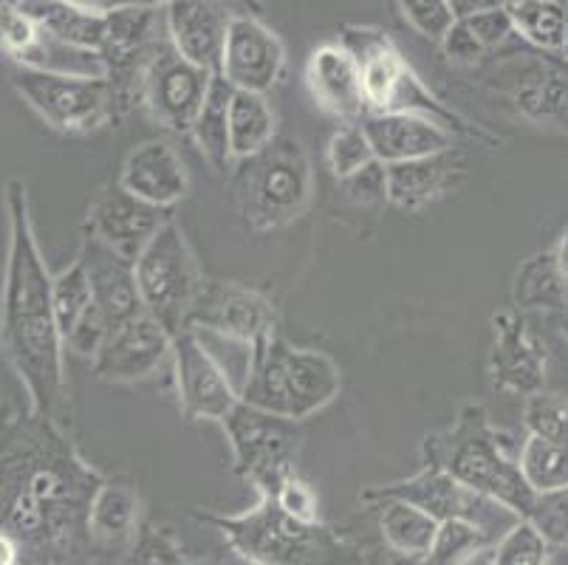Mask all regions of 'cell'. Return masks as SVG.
<instances>
[{"label": "cell", "instance_id": "cell-1", "mask_svg": "<svg viewBox=\"0 0 568 565\" xmlns=\"http://www.w3.org/2000/svg\"><path fill=\"white\" fill-rule=\"evenodd\" d=\"M105 475L88 464L54 418L14 416L0 430V532L43 559L65 563L88 537V506Z\"/></svg>", "mask_w": 568, "mask_h": 565}, {"label": "cell", "instance_id": "cell-2", "mask_svg": "<svg viewBox=\"0 0 568 565\" xmlns=\"http://www.w3.org/2000/svg\"><path fill=\"white\" fill-rule=\"evenodd\" d=\"M9 246L0 286V354L23 382L32 413L65 411V345L51 305V272L40 255L29 195L20 179L7 184Z\"/></svg>", "mask_w": 568, "mask_h": 565}, {"label": "cell", "instance_id": "cell-3", "mask_svg": "<svg viewBox=\"0 0 568 565\" xmlns=\"http://www.w3.org/2000/svg\"><path fill=\"white\" fill-rule=\"evenodd\" d=\"M422 458L509 515L526 517L535 504V492L520 475L518 455H509L506 433L495 427L484 404L467 402L450 427L425 435Z\"/></svg>", "mask_w": 568, "mask_h": 565}, {"label": "cell", "instance_id": "cell-4", "mask_svg": "<svg viewBox=\"0 0 568 565\" xmlns=\"http://www.w3.org/2000/svg\"><path fill=\"white\" fill-rule=\"evenodd\" d=\"M213 526L226 546L250 565H359L363 557L323 521L303 523L277 506L272 492H257V504L237 515L193 512Z\"/></svg>", "mask_w": 568, "mask_h": 565}, {"label": "cell", "instance_id": "cell-5", "mask_svg": "<svg viewBox=\"0 0 568 565\" xmlns=\"http://www.w3.org/2000/svg\"><path fill=\"white\" fill-rule=\"evenodd\" d=\"M244 373L241 402L292 422L317 416L343 391V371L332 356L292 345L277 331L250 351Z\"/></svg>", "mask_w": 568, "mask_h": 565}, {"label": "cell", "instance_id": "cell-6", "mask_svg": "<svg viewBox=\"0 0 568 565\" xmlns=\"http://www.w3.org/2000/svg\"><path fill=\"white\" fill-rule=\"evenodd\" d=\"M339 43L354 54L356 65H359L368 113H418V117L442 124L444 131H450L456 139L498 144V137L484 128H475L464 113L438 100L430 85L413 71L405 54L382 29L345 26L339 31Z\"/></svg>", "mask_w": 568, "mask_h": 565}, {"label": "cell", "instance_id": "cell-7", "mask_svg": "<svg viewBox=\"0 0 568 565\" xmlns=\"http://www.w3.org/2000/svg\"><path fill=\"white\" fill-rule=\"evenodd\" d=\"M232 204L255 232L283 230L306 212L314 193L312 159L301 139L275 137L230 168Z\"/></svg>", "mask_w": 568, "mask_h": 565}, {"label": "cell", "instance_id": "cell-8", "mask_svg": "<svg viewBox=\"0 0 568 565\" xmlns=\"http://www.w3.org/2000/svg\"><path fill=\"white\" fill-rule=\"evenodd\" d=\"M136 289L148 317L170 334L184 331L187 311L201 286V269L182 226L173 221L162 226L133 261Z\"/></svg>", "mask_w": 568, "mask_h": 565}, {"label": "cell", "instance_id": "cell-9", "mask_svg": "<svg viewBox=\"0 0 568 565\" xmlns=\"http://www.w3.org/2000/svg\"><path fill=\"white\" fill-rule=\"evenodd\" d=\"M301 424L237 402L221 422L235 473L250 481L257 492L275 490L288 473H297V458L303 450Z\"/></svg>", "mask_w": 568, "mask_h": 565}, {"label": "cell", "instance_id": "cell-10", "mask_svg": "<svg viewBox=\"0 0 568 565\" xmlns=\"http://www.w3.org/2000/svg\"><path fill=\"white\" fill-rule=\"evenodd\" d=\"M12 88L20 100L32 108L51 131L65 137L100 131L102 124L113 122L111 88L105 77L60 74V71L14 65Z\"/></svg>", "mask_w": 568, "mask_h": 565}, {"label": "cell", "instance_id": "cell-11", "mask_svg": "<svg viewBox=\"0 0 568 565\" xmlns=\"http://www.w3.org/2000/svg\"><path fill=\"white\" fill-rule=\"evenodd\" d=\"M213 77L215 74L195 69L193 62L175 54L164 34L144 62L139 108L164 131L175 137H190V128L204 105Z\"/></svg>", "mask_w": 568, "mask_h": 565}, {"label": "cell", "instance_id": "cell-12", "mask_svg": "<svg viewBox=\"0 0 568 565\" xmlns=\"http://www.w3.org/2000/svg\"><path fill=\"white\" fill-rule=\"evenodd\" d=\"M184 329L252 351L275 334L277 314L272 300L257 289L235 280H201Z\"/></svg>", "mask_w": 568, "mask_h": 565}, {"label": "cell", "instance_id": "cell-13", "mask_svg": "<svg viewBox=\"0 0 568 565\" xmlns=\"http://www.w3.org/2000/svg\"><path fill=\"white\" fill-rule=\"evenodd\" d=\"M484 85L531 124L568 133V74L549 57L513 54L484 74Z\"/></svg>", "mask_w": 568, "mask_h": 565}, {"label": "cell", "instance_id": "cell-14", "mask_svg": "<svg viewBox=\"0 0 568 565\" xmlns=\"http://www.w3.org/2000/svg\"><path fill=\"white\" fill-rule=\"evenodd\" d=\"M170 365H173L179 407L193 422L221 424L226 413L241 402L230 371L221 365L204 336L195 331L184 329L173 336Z\"/></svg>", "mask_w": 568, "mask_h": 565}, {"label": "cell", "instance_id": "cell-15", "mask_svg": "<svg viewBox=\"0 0 568 565\" xmlns=\"http://www.w3.org/2000/svg\"><path fill=\"white\" fill-rule=\"evenodd\" d=\"M549 354L520 311L493 314V349L487 360L489 385L513 396H535L546 387Z\"/></svg>", "mask_w": 568, "mask_h": 565}, {"label": "cell", "instance_id": "cell-16", "mask_svg": "<svg viewBox=\"0 0 568 565\" xmlns=\"http://www.w3.org/2000/svg\"><path fill=\"white\" fill-rule=\"evenodd\" d=\"M286 46L257 14L237 12L226 31L219 77L235 91L266 93L283 80Z\"/></svg>", "mask_w": 568, "mask_h": 565}, {"label": "cell", "instance_id": "cell-17", "mask_svg": "<svg viewBox=\"0 0 568 565\" xmlns=\"http://www.w3.org/2000/svg\"><path fill=\"white\" fill-rule=\"evenodd\" d=\"M168 221H173V210L148 204L139 195L128 193L119 181H113V184L102 186L88 206L85 232L128 261H136L139 252Z\"/></svg>", "mask_w": 568, "mask_h": 565}, {"label": "cell", "instance_id": "cell-18", "mask_svg": "<svg viewBox=\"0 0 568 565\" xmlns=\"http://www.w3.org/2000/svg\"><path fill=\"white\" fill-rule=\"evenodd\" d=\"M237 12H250L235 0H170L164 3V31L175 54L195 69L219 74L226 31Z\"/></svg>", "mask_w": 568, "mask_h": 565}, {"label": "cell", "instance_id": "cell-19", "mask_svg": "<svg viewBox=\"0 0 568 565\" xmlns=\"http://www.w3.org/2000/svg\"><path fill=\"white\" fill-rule=\"evenodd\" d=\"M173 354V334L148 314L119 325L102 342L100 354L91 360L94 376L108 385H133L151 380Z\"/></svg>", "mask_w": 568, "mask_h": 565}, {"label": "cell", "instance_id": "cell-20", "mask_svg": "<svg viewBox=\"0 0 568 565\" xmlns=\"http://www.w3.org/2000/svg\"><path fill=\"white\" fill-rule=\"evenodd\" d=\"M359 501L365 506H374L379 501H405V504L427 512L438 523L453 521V517H467V521L481 523V526H487L484 523V512H487L484 506H495L493 501H484V497L464 490L462 484H456L450 475L433 464H422L418 473L407 475L402 481L371 486L359 495Z\"/></svg>", "mask_w": 568, "mask_h": 565}, {"label": "cell", "instance_id": "cell-21", "mask_svg": "<svg viewBox=\"0 0 568 565\" xmlns=\"http://www.w3.org/2000/svg\"><path fill=\"white\" fill-rule=\"evenodd\" d=\"M77 261L82 263L91 286V305L108 325V331L119 329V325L131 323L133 317L144 314L142 297L136 289V272H133V261L122 258L97 241L94 235H82L80 255Z\"/></svg>", "mask_w": 568, "mask_h": 565}, {"label": "cell", "instance_id": "cell-22", "mask_svg": "<svg viewBox=\"0 0 568 565\" xmlns=\"http://www.w3.org/2000/svg\"><path fill=\"white\" fill-rule=\"evenodd\" d=\"M306 85L314 105L337 122H359L368 113L359 65L339 40L317 46L308 54Z\"/></svg>", "mask_w": 568, "mask_h": 565}, {"label": "cell", "instance_id": "cell-23", "mask_svg": "<svg viewBox=\"0 0 568 565\" xmlns=\"http://www.w3.org/2000/svg\"><path fill=\"white\" fill-rule=\"evenodd\" d=\"M119 184L148 204L173 210L190 193V173L182 155L164 139H148L125 155Z\"/></svg>", "mask_w": 568, "mask_h": 565}, {"label": "cell", "instance_id": "cell-24", "mask_svg": "<svg viewBox=\"0 0 568 565\" xmlns=\"http://www.w3.org/2000/svg\"><path fill=\"white\" fill-rule=\"evenodd\" d=\"M359 124L374 148L376 162L382 164L410 162L456 148L450 131L418 113H365Z\"/></svg>", "mask_w": 568, "mask_h": 565}, {"label": "cell", "instance_id": "cell-25", "mask_svg": "<svg viewBox=\"0 0 568 565\" xmlns=\"http://www.w3.org/2000/svg\"><path fill=\"white\" fill-rule=\"evenodd\" d=\"M142 526V497L131 481L102 478L88 506L91 548L128 552Z\"/></svg>", "mask_w": 568, "mask_h": 565}, {"label": "cell", "instance_id": "cell-26", "mask_svg": "<svg viewBox=\"0 0 568 565\" xmlns=\"http://www.w3.org/2000/svg\"><path fill=\"white\" fill-rule=\"evenodd\" d=\"M464 162L453 150L425 159H410V162L385 164L387 175V201L399 210H418L442 199L456 179L462 175Z\"/></svg>", "mask_w": 568, "mask_h": 565}, {"label": "cell", "instance_id": "cell-27", "mask_svg": "<svg viewBox=\"0 0 568 565\" xmlns=\"http://www.w3.org/2000/svg\"><path fill=\"white\" fill-rule=\"evenodd\" d=\"M23 7L32 12L49 38L71 49L91 51L97 57L105 49L108 12H94L77 3H65V0H23Z\"/></svg>", "mask_w": 568, "mask_h": 565}, {"label": "cell", "instance_id": "cell-28", "mask_svg": "<svg viewBox=\"0 0 568 565\" xmlns=\"http://www.w3.org/2000/svg\"><path fill=\"white\" fill-rule=\"evenodd\" d=\"M513 34L537 54L568 65V0H506Z\"/></svg>", "mask_w": 568, "mask_h": 565}, {"label": "cell", "instance_id": "cell-29", "mask_svg": "<svg viewBox=\"0 0 568 565\" xmlns=\"http://www.w3.org/2000/svg\"><path fill=\"white\" fill-rule=\"evenodd\" d=\"M230 100L232 85L224 77L215 74L204 105H201L199 117H195L193 128H190V139L199 144L204 162L215 173H230L232 162H235L230 148Z\"/></svg>", "mask_w": 568, "mask_h": 565}, {"label": "cell", "instance_id": "cell-30", "mask_svg": "<svg viewBox=\"0 0 568 565\" xmlns=\"http://www.w3.org/2000/svg\"><path fill=\"white\" fill-rule=\"evenodd\" d=\"M513 303L515 311H555L566 314V292H562V278L557 269L555 249L537 252L529 261H524L513 280Z\"/></svg>", "mask_w": 568, "mask_h": 565}, {"label": "cell", "instance_id": "cell-31", "mask_svg": "<svg viewBox=\"0 0 568 565\" xmlns=\"http://www.w3.org/2000/svg\"><path fill=\"white\" fill-rule=\"evenodd\" d=\"M277 137V119L266 93L235 91L230 100V148L232 159H246Z\"/></svg>", "mask_w": 568, "mask_h": 565}, {"label": "cell", "instance_id": "cell-32", "mask_svg": "<svg viewBox=\"0 0 568 565\" xmlns=\"http://www.w3.org/2000/svg\"><path fill=\"white\" fill-rule=\"evenodd\" d=\"M379 532L387 548L396 554H425L436 537L438 521L405 501H379Z\"/></svg>", "mask_w": 568, "mask_h": 565}, {"label": "cell", "instance_id": "cell-33", "mask_svg": "<svg viewBox=\"0 0 568 565\" xmlns=\"http://www.w3.org/2000/svg\"><path fill=\"white\" fill-rule=\"evenodd\" d=\"M518 466L524 481L535 495L568 486V442H549L526 435L518 453Z\"/></svg>", "mask_w": 568, "mask_h": 565}, {"label": "cell", "instance_id": "cell-34", "mask_svg": "<svg viewBox=\"0 0 568 565\" xmlns=\"http://www.w3.org/2000/svg\"><path fill=\"white\" fill-rule=\"evenodd\" d=\"M489 541L493 535L481 523H473L467 517L444 521L438 523L436 537L425 552V565H467L489 546Z\"/></svg>", "mask_w": 568, "mask_h": 565}, {"label": "cell", "instance_id": "cell-35", "mask_svg": "<svg viewBox=\"0 0 568 565\" xmlns=\"http://www.w3.org/2000/svg\"><path fill=\"white\" fill-rule=\"evenodd\" d=\"M51 305H54L57 329L65 340L69 331L80 323L82 314L91 309V286H88L85 269L80 261L51 278Z\"/></svg>", "mask_w": 568, "mask_h": 565}, {"label": "cell", "instance_id": "cell-36", "mask_svg": "<svg viewBox=\"0 0 568 565\" xmlns=\"http://www.w3.org/2000/svg\"><path fill=\"white\" fill-rule=\"evenodd\" d=\"M325 162H328V170H332L337 181L348 179V175H354L356 170H363L368 168L371 162H376L374 148H371L368 137H365L363 124L359 122L339 124L337 131H334V137L328 139Z\"/></svg>", "mask_w": 568, "mask_h": 565}, {"label": "cell", "instance_id": "cell-37", "mask_svg": "<svg viewBox=\"0 0 568 565\" xmlns=\"http://www.w3.org/2000/svg\"><path fill=\"white\" fill-rule=\"evenodd\" d=\"M549 563V543L531 526V521L518 517L504 537L489 552L487 565H537Z\"/></svg>", "mask_w": 568, "mask_h": 565}, {"label": "cell", "instance_id": "cell-38", "mask_svg": "<svg viewBox=\"0 0 568 565\" xmlns=\"http://www.w3.org/2000/svg\"><path fill=\"white\" fill-rule=\"evenodd\" d=\"M524 424L526 435L549 438V442H568V396L549 391L526 396Z\"/></svg>", "mask_w": 568, "mask_h": 565}, {"label": "cell", "instance_id": "cell-39", "mask_svg": "<svg viewBox=\"0 0 568 565\" xmlns=\"http://www.w3.org/2000/svg\"><path fill=\"white\" fill-rule=\"evenodd\" d=\"M125 565H187L182 546L175 543L168 528L142 523L136 541L125 552Z\"/></svg>", "mask_w": 568, "mask_h": 565}, {"label": "cell", "instance_id": "cell-40", "mask_svg": "<svg viewBox=\"0 0 568 565\" xmlns=\"http://www.w3.org/2000/svg\"><path fill=\"white\" fill-rule=\"evenodd\" d=\"M526 521H531V526L544 535L549 546L568 548V486L535 495Z\"/></svg>", "mask_w": 568, "mask_h": 565}, {"label": "cell", "instance_id": "cell-41", "mask_svg": "<svg viewBox=\"0 0 568 565\" xmlns=\"http://www.w3.org/2000/svg\"><path fill=\"white\" fill-rule=\"evenodd\" d=\"M399 12L413 29L427 40H442L447 34L456 18H453L447 0H396Z\"/></svg>", "mask_w": 568, "mask_h": 565}, {"label": "cell", "instance_id": "cell-42", "mask_svg": "<svg viewBox=\"0 0 568 565\" xmlns=\"http://www.w3.org/2000/svg\"><path fill=\"white\" fill-rule=\"evenodd\" d=\"M275 495L277 506L283 512H288L292 517L303 523H317L320 521V501H317V492L308 481H303L297 473H288L275 490H268Z\"/></svg>", "mask_w": 568, "mask_h": 565}, {"label": "cell", "instance_id": "cell-43", "mask_svg": "<svg viewBox=\"0 0 568 565\" xmlns=\"http://www.w3.org/2000/svg\"><path fill=\"white\" fill-rule=\"evenodd\" d=\"M464 23V29L475 38V43L481 46L484 51H495L500 43H504L509 34H513V20H509V12L504 7L484 9V12L467 14V18H458Z\"/></svg>", "mask_w": 568, "mask_h": 565}, {"label": "cell", "instance_id": "cell-44", "mask_svg": "<svg viewBox=\"0 0 568 565\" xmlns=\"http://www.w3.org/2000/svg\"><path fill=\"white\" fill-rule=\"evenodd\" d=\"M345 190V199L354 201V204L363 206H374L387 201V175H385V164L382 162H371L368 168L356 170L354 175L339 181Z\"/></svg>", "mask_w": 568, "mask_h": 565}, {"label": "cell", "instance_id": "cell-45", "mask_svg": "<svg viewBox=\"0 0 568 565\" xmlns=\"http://www.w3.org/2000/svg\"><path fill=\"white\" fill-rule=\"evenodd\" d=\"M108 334H111V331H108V325L102 323V317L97 314L94 305H91V309H88L85 314L80 317V323L69 331V336L63 340V345H65V351H71L74 356L91 362L97 354H100L102 342L108 340Z\"/></svg>", "mask_w": 568, "mask_h": 565}, {"label": "cell", "instance_id": "cell-46", "mask_svg": "<svg viewBox=\"0 0 568 565\" xmlns=\"http://www.w3.org/2000/svg\"><path fill=\"white\" fill-rule=\"evenodd\" d=\"M438 46H442L444 57H450V60L458 62V65H478L484 57H489L481 46L475 43L473 34L464 29L462 20H456V23L447 29V34L438 40Z\"/></svg>", "mask_w": 568, "mask_h": 565}, {"label": "cell", "instance_id": "cell-47", "mask_svg": "<svg viewBox=\"0 0 568 565\" xmlns=\"http://www.w3.org/2000/svg\"><path fill=\"white\" fill-rule=\"evenodd\" d=\"M65 3H77V7L94 9V12H116V9H162L170 0H65ZM252 14L263 12L261 0H235Z\"/></svg>", "mask_w": 568, "mask_h": 565}, {"label": "cell", "instance_id": "cell-48", "mask_svg": "<svg viewBox=\"0 0 568 565\" xmlns=\"http://www.w3.org/2000/svg\"><path fill=\"white\" fill-rule=\"evenodd\" d=\"M506 0H447V7H450L453 18H467V14L484 12V9H495L504 7Z\"/></svg>", "mask_w": 568, "mask_h": 565}, {"label": "cell", "instance_id": "cell-49", "mask_svg": "<svg viewBox=\"0 0 568 565\" xmlns=\"http://www.w3.org/2000/svg\"><path fill=\"white\" fill-rule=\"evenodd\" d=\"M555 258H557V269H560L562 292H566V305H568V230L562 232L560 243L555 246Z\"/></svg>", "mask_w": 568, "mask_h": 565}, {"label": "cell", "instance_id": "cell-50", "mask_svg": "<svg viewBox=\"0 0 568 565\" xmlns=\"http://www.w3.org/2000/svg\"><path fill=\"white\" fill-rule=\"evenodd\" d=\"M20 563V546L9 535L0 532V565H18Z\"/></svg>", "mask_w": 568, "mask_h": 565}, {"label": "cell", "instance_id": "cell-51", "mask_svg": "<svg viewBox=\"0 0 568 565\" xmlns=\"http://www.w3.org/2000/svg\"><path fill=\"white\" fill-rule=\"evenodd\" d=\"M387 565H425V554H396Z\"/></svg>", "mask_w": 568, "mask_h": 565}, {"label": "cell", "instance_id": "cell-52", "mask_svg": "<svg viewBox=\"0 0 568 565\" xmlns=\"http://www.w3.org/2000/svg\"><path fill=\"white\" fill-rule=\"evenodd\" d=\"M560 331H562V336H566V342H568V311H566V314H560Z\"/></svg>", "mask_w": 568, "mask_h": 565}, {"label": "cell", "instance_id": "cell-53", "mask_svg": "<svg viewBox=\"0 0 568 565\" xmlns=\"http://www.w3.org/2000/svg\"><path fill=\"white\" fill-rule=\"evenodd\" d=\"M537 565H546V563H537Z\"/></svg>", "mask_w": 568, "mask_h": 565}, {"label": "cell", "instance_id": "cell-54", "mask_svg": "<svg viewBox=\"0 0 568 565\" xmlns=\"http://www.w3.org/2000/svg\"><path fill=\"white\" fill-rule=\"evenodd\" d=\"M195 565H201V563H195Z\"/></svg>", "mask_w": 568, "mask_h": 565}]
</instances>
